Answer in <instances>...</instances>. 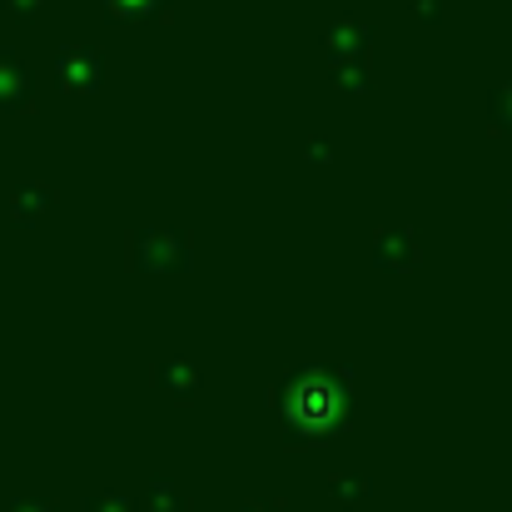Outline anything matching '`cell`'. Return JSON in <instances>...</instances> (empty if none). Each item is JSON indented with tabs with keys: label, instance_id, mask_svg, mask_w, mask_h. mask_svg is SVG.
Instances as JSON below:
<instances>
[{
	"label": "cell",
	"instance_id": "7c38bea8",
	"mask_svg": "<svg viewBox=\"0 0 512 512\" xmlns=\"http://www.w3.org/2000/svg\"><path fill=\"white\" fill-rule=\"evenodd\" d=\"M80 512H135V503L125 493H95V498L80 503Z\"/></svg>",
	"mask_w": 512,
	"mask_h": 512
},
{
	"label": "cell",
	"instance_id": "2e32d148",
	"mask_svg": "<svg viewBox=\"0 0 512 512\" xmlns=\"http://www.w3.org/2000/svg\"><path fill=\"white\" fill-rule=\"evenodd\" d=\"M239 512H284V503H274V498H249Z\"/></svg>",
	"mask_w": 512,
	"mask_h": 512
},
{
	"label": "cell",
	"instance_id": "5b68a950",
	"mask_svg": "<svg viewBox=\"0 0 512 512\" xmlns=\"http://www.w3.org/2000/svg\"><path fill=\"white\" fill-rule=\"evenodd\" d=\"M150 378H155V388L160 393H170L174 403H194L199 398V388H204V373H199V363L194 358H160L155 368H150Z\"/></svg>",
	"mask_w": 512,
	"mask_h": 512
},
{
	"label": "cell",
	"instance_id": "ac0fdd59",
	"mask_svg": "<svg viewBox=\"0 0 512 512\" xmlns=\"http://www.w3.org/2000/svg\"><path fill=\"white\" fill-rule=\"evenodd\" d=\"M5 5H10L15 15H35V5H40V0H5Z\"/></svg>",
	"mask_w": 512,
	"mask_h": 512
},
{
	"label": "cell",
	"instance_id": "9c48e42d",
	"mask_svg": "<svg viewBox=\"0 0 512 512\" xmlns=\"http://www.w3.org/2000/svg\"><path fill=\"white\" fill-rule=\"evenodd\" d=\"M324 50H329L334 60H368V40H363V30H358L353 20H343L334 35H324Z\"/></svg>",
	"mask_w": 512,
	"mask_h": 512
},
{
	"label": "cell",
	"instance_id": "8fae6325",
	"mask_svg": "<svg viewBox=\"0 0 512 512\" xmlns=\"http://www.w3.org/2000/svg\"><path fill=\"white\" fill-rule=\"evenodd\" d=\"M334 85L343 95H368V60H334Z\"/></svg>",
	"mask_w": 512,
	"mask_h": 512
},
{
	"label": "cell",
	"instance_id": "ba28073f",
	"mask_svg": "<svg viewBox=\"0 0 512 512\" xmlns=\"http://www.w3.org/2000/svg\"><path fill=\"white\" fill-rule=\"evenodd\" d=\"M145 512H189V493L170 483V478H150V488H145Z\"/></svg>",
	"mask_w": 512,
	"mask_h": 512
},
{
	"label": "cell",
	"instance_id": "277c9868",
	"mask_svg": "<svg viewBox=\"0 0 512 512\" xmlns=\"http://www.w3.org/2000/svg\"><path fill=\"white\" fill-rule=\"evenodd\" d=\"M55 75H60V90H70V95H100V85H105L100 50H90V45H65V50L55 55Z\"/></svg>",
	"mask_w": 512,
	"mask_h": 512
},
{
	"label": "cell",
	"instance_id": "6da1fadb",
	"mask_svg": "<svg viewBox=\"0 0 512 512\" xmlns=\"http://www.w3.org/2000/svg\"><path fill=\"white\" fill-rule=\"evenodd\" d=\"M353 373L339 363H304L274 388V413L289 443H324L348 428Z\"/></svg>",
	"mask_w": 512,
	"mask_h": 512
},
{
	"label": "cell",
	"instance_id": "4fadbf2b",
	"mask_svg": "<svg viewBox=\"0 0 512 512\" xmlns=\"http://www.w3.org/2000/svg\"><path fill=\"white\" fill-rule=\"evenodd\" d=\"M493 120H498L503 130H512V85H503V90L493 95Z\"/></svg>",
	"mask_w": 512,
	"mask_h": 512
},
{
	"label": "cell",
	"instance_id": "30bf717a",
	"mask_svg": "<svg viewBox=\"0 0 512 512\" xmlns=\"http://www.w3.org/2000/svg\"><path fill=\"white\" fill-rule=\"evenodd\" d=\"M329 498L339 508H358V503L373 498V483L368 478H353V473H339V478H329Z\"/></svg>",
	"mask_w": 512,
	"mask_h": 512
},
{
	"label": "cell",
	"instance_id": "3957f363",
	"mask_svg": "<svg viewBox=\"0 0 512 512\" xmlns=\"http://www.w3.org/2000/svg\"><path fill=\"white\" fill-rule=\"evenodd\" d=\"M368 254H373V264H378L383 274H413V269L423 264V244H418V234H413L408 224L378 229L373 244H368Z\"/></svg>",
	"mask_w": 512,
	"mask_h": 512
},
{
	"label": "cell",
	"instance_id": "52a82bcc",
	"mask_svg": "<svg viewBox=\"0 0 512 512\" xmlns=\"http://www.w3.org/2000/svg\"><path fill=\"white\" fill-rule=\"evenodd\" d=\"M25 100H30V70H25V60L15 50L0 45V115L25 110Z\"/></svg>",
	"mask_w": 512,
	"mask_h": 512
},
{
	"label": "cell",
	"instance_id": "5bb4252c",
	"mask_svg": "<svg viewBox=\"0 0 512 512\" xmlns=\"http://www.w3.org/2000/svg\"><path fill=\"white\" fill-rule=\"evenodd\" d=\"M120 15H150V10H160V0H110Z\"/></svg>",
	"mask_w": 512,
	"mask_h": 512
},
{
	"label": "cell",
	"instance_id": "7a4b0ae2",
	"mask_svg": "<svg viewBox=\"0 0 512 512\" xmlns=\"http://www.w3.org/2000/svg\"><path fill=\"white\" fill-rule=\"evenodd\" d=\"M125 259L135 274H189L194 269V239L179 224H145L125 239Z\"/></svg>",
	"mask_w": 512,
	"mask_h": 512
},
{
	"label": "cell",
	"instance_id": "9a60e30c",
	"mask_svg": "<svg viewBox=\"0 0 512 512\" xmlns=\"http://www.w3.org/2000/svg\"><path fill=\"white\" fill-rule=\"evenodd\" d=\"M304 155H309V165H334V150H329L324 140H309V150H304Z\"/></svg>",
	"mask_w": 512,
	"mask_h": 512
},
{
	"label": "cell",
	"instance_id": "e0dca14e",
	"mask_svg": "<svg viewBox=\"0 0 512 512\" xmlns=\"http://www.w3.org/2000/svg\"><path fill=\"white\" fill-rule=\"evenodd\" d=\"M10 512H55V503H45V498H20Z\"/></svg>",
	"mask_w": 512,
	"mask_h": 512
},
{
	"label": "cell",
	"instance_id": "8992f818",
	"mask_svg": "<svg viewBox=\"0 0 512 512\" xmlns=\"http://www.w3.org/2000/svg\"><path fill=\"white\" fill-rule=\"evenodd\" d=\"M50 209H55V189L40 184V179H35V184H20V189L10 194V219H15L20 229H35Z\"/></svg>",
	"mask_w": 512,
	"mask_h": 512
}]
</instances>
